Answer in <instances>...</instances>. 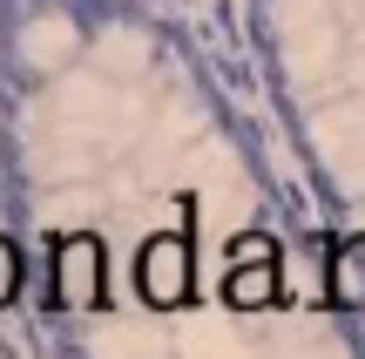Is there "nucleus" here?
Wrapping results in <instances>:
<instances>
[{
  "label": "nucleus",
  "mask_w": 365,
  "mask_h": 359,
  "mask_svg": "<svg viewBox=\"0 0 365 359\" xmlns=\"http://www.w3.org/2000/svg\"><path fill=\"white\" fill-rule=\"evenodd\" d=\"M135 292L149 305H182L190 298V238H149L135 258Z\"/></svg>",
  "instance_id": "obj_1"
},
{
  "label": "nucleus",
  "mask_w": 365,
  "mask_h": 359,
  "mask_svg": "<svg viewBox=\"0 0 365 359\" xmlns=\"http://www.w3.org/2000/svg\"><path fill=\"white\" fill-rule=\"evenodd\" d=\"M21 278H27V258L14 238H0V305H14L21 298Z\"/></svg>",
  "instance_id": "obj_2"
}]
</instances>
